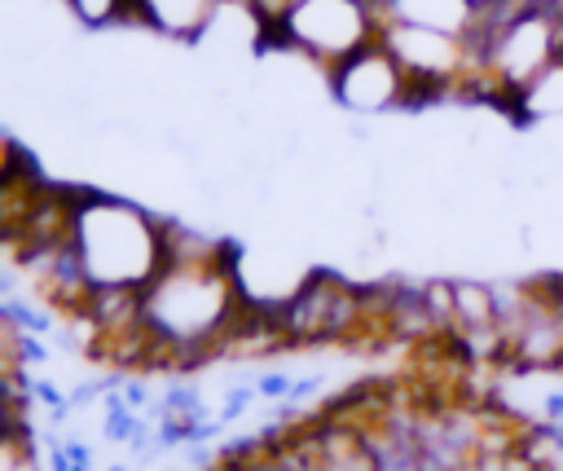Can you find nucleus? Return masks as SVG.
I'll use <instances>...</instances> for the list:
<instances>
[{"instance_id":"f257e3e1","label":"nucleus","mask_w":563,"mask_h":471,"mask_svg":"<svg viewBox=\"0 0 563 471\" xmlns=\"http://www.w3.org/2000/svg\"><path fill=\"white\" fill-rule=\"evenodd\" d=\"M145 365H194L229 352L251 308L233 273V238L167 216V264L136 295Z\"/></svg>"},{"instance_id":"f03ea898","label":"nucleus","mask_w":563,"mask_h":471,"mask_svg":"<svg viewBox=\"0 0 563 471\" xmlns=\"http://www.w3.org/2000/svg\"><path fill=\"white\" fill-rule=\"evenodd\" d=\"M66 247L92 291L141 295L167 264V216L150 202L79 185L70 202Z\"/></svg>"},{"instance_id":"7ed1b4c3","label":"nucleus","mask_w":563,"mask_h":471,"mask_svg":"<svg viewBox=\"0 0 563 471\" xmlns=\"http://www.w3.org/2000/svg\"><path fill=\"white\" fill-rule=\"evenodd\" d=\"M479 44V101L506 114V101L554 57H563V9L559 0H515L484 13Z\"/></svg>"},{"instance_id":"20e7f679","label":"nucleus","mask_w":563,"mask_h":471,"mask_svg":"<svg viewBox=\"0 0 563 471\" xmlns=\"http://www.w3.org/2000/svg\"><path fill=\"white\" fill-rule=\"evenodd\" d=\"M383 31L378 0H295L268 22V48L299 57L312 70H334L352 53L369 48Z\"/></svg>"},{"instance_id":"39448f33","label":"nucleus","mask_w":563,"mask_h":471,"mask_svg":"<svg viewBox=\"0 0 563 471\" xmlns=\"http://www.w3.org/2000/svg\"><path fill=\"white\" fill-rule=\"evenodd\" d=\"M325 92L352 119L422 110V92L413 88V79L405 75V66L396 62V53L383 40H374L369 48H361L347 62H339L334 70H325Z\"/></svg>"},{"instance_id":"423d86ee","label":"nucleus","mask_w":563,"mask_h":471,"mask_svg":"<svg viewBox=\"0 0 563 471\" xmlns=\"http://www.w3.org/2000/svg\"><path fill=\"white\" fill-rule=\"evenodd\" d=\"M369 317H374L369 291L352 286L330 269H317L273 321L286 343H330V339H347Z\"/></svg>"},{"instance_id":"0eeeda50","label":"nucleus","mask_w":563,"mask_h":471,"mask_svg":"<svg viewBox=\"0 0 563 471\" xmlns=\"http://www.w3.org/2000/svg\"><path fill=\"white\" fill-rule=\"evenodd\" d=\"M224 0H132V22L167 44H202Z\"/></svg>"},{"instance_id":"6e6552de","label":"nucleus","mask_w":563,"mask_h":471,"mask_svg":"<svg viewBox=\"0 0 563 471\" xmlns=\"http://www.w3.org/2000/svg\"><path fill=\"white\" fill-rule=\"evenodd\" d=\"M383 22H409V26H431L449 35H479L484 13L471 0H378Z\"/></svg>"},{"instance_id":"1a4fd4ad","label":"nucleus","mask_w":563,"mask_h":471,"mask_svg":"<svg viewBox=\"0 0 563 471\" xmlns=\"http://www.w3.org/2000/svg\"><path fill=\"white\" fill-rule=\"evenodd\" d=\"M506 119H510L515 128L563 123V57H554L545 70H537V75L506 101Z\"/></svg>"},{"instance_id":"9d476101","label":"nucleus","mask_w":563,"mask_h":471,"mask_svg":"<svg viewBox=\"0 0 563 471\" xmlns=\"http://www.w3.org/2000/svg\"><path fill=\"white\" fill-rule=\"evenodd\" d=\"M57 4L84 31H110V26L132 22V0H57Z\"/></svg>"},{"instance_id":"9b49d317","label":"nucleus","mask_w":563,"mask_h":471,"mask_svg":"<svg viewBox=\"0 0 563 471\" xmlns=\"http://www.w3.org/2000/svg\"><path fill=\"white\" fill-rule=\"evenodd\" d=\"M479 13H497V9H506V4H515V0H471Z\"/></svg>"}]
</instances>
